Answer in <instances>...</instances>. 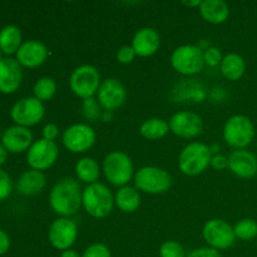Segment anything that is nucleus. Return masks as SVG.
<instances>
[{
  "instance_id": "c85d7f7f",
  "label": "nucleus",
  "mask_w": 257,
  "mask_h": 257,
  "mask_svg": "<svg viewBox=\"0 0 257 257\" xmlns=\"http://www.w3.org/2000/svg\"><path fill=\"white\" fill-rule=\"evenodd\" d=\"M236 238L242 241H251L257 237V222L252 218H243L233 227Z\"/></svg>"
},
{
  "instance_id": "f03ea898",
  "label": "nucleus",
  "mask_w": 257,
  "mask_h": 257,
  "mask_svg": "<svg viewBox=\"0 0 257 257\" xmlns=\"http://www.w3.org/2000/svg\"><path fill=\"white\" fill-rule=\"evenodd\" d=\"M82 206L85 212L94 218H104L112 212L114 196L109 188L100 182L88 185L83 190Z\"/></svg>"
},
{
  "instance_id": "2f4dec72",
  "label": "nucleus",
  "mask_w": 257,
  "mask_h": 257,
  "mask_svg": "<svg viewBox=\"0 0 257 257\" xmlns=\"http://www.w3.org/2000/svg\"><path fill=\"white\" fill-rule=\"evenodd\" d=\"M82 257H112L109 247L104 243H92L83 252Z\"/></svg>"
},
{
  "instance_id": "a19ab883",
  "label": "nucleus",
  "mask_w": 257,
  "mask_h": 257,
  "mask_svg": "<svg viewBox=\"0 0 257 257\" xmlns=\"http://www.w3.org/2000/svg\"><path fill=\"white\" fill-rule=\"evenodd\" d=\"M60 257H82V256L74 250H65L60 253Z\"/></svg>"
},
{
  "instance_id": "58836bf2",
  "label": "nucleus",
  "mask_w": 257,
  "mask_h": 257,
  "mask_svg": "<svg viewBox=\"0 0 257 257\" xmlns=\"http://www.w3.org/2000/svg\"><path fill=\"white\" fill-rule=\"evenodd\" d=\"M10 248V238L5 231L0 230V256L7 253Z\"/></svg>"
},
{
  "instance_id": "a878e982",
  "label": "nucleus",
  "mask_w": 257,
  "mask_h": 257,
  "mask_svg": "<svg viewBox=\"0 0 257 257\" xmlns=\"http://www.w3.org/2000/svg\"><path fill=\"white\" fill-rule=\"evenodd\" d=\"M75 175L82 182L92 185L99 178L100 168L97 161L90 157H83L75 165Z\"/></svg>"
},
{
  "instance_id": "4468645a",
  "label": "nucleus",
  "mask_w": 257,
  "mask_h": 257,
  "mask_svg": "<svg viewBox=\"0 0 257 257\" xmlns=\"http://www.w3.org/2000/svg\"><path fill=\"white\" fill-rule=\"evenodd\" d=\"M127 99V90L122 82L115 78L103 80L97 92V100L105 112H113L124 104Z\"/></svg>"
},
{
  "instance_id": "37998d69",
  "label": "nucleus",
  "mask_w": 257,
  "mask_h": 257,
  "mask_svg": "<svg viewBox=\"0 0 257 257\" xmlns=\"http://www.w3.org/2000/svg\"><path fill=\"white\" fill-rule=\"evenodd\" d=\"M2 54H3V52H2V49H0V60L3 59V58H2Z\"/></svg>"
},
{
  "instance_id": "393cba45",
  "label": "nucleus",
  "mask_w": 257,
  "mask_h": 257,
  "mask_svg": "<svg viewBox=\"0 0 257 257\" xmlns=\"http://www.w3.org/2000/svg\"><path fill=\"white\" fill-rule=\"evenodd\" d=\"M22 44V32L17 25H7L0 30V49L4 54H14Z\"/></svg>"
},
{
  "instance_id": "c756f323",
  "label": "nucleus",
  "mask_w": 257,
  "mask_h": 257,
  "mask_svg": "<svg viewBox=\"0 0 257 257\" xmlns=\"http://www.w3.org/2000/svg\"><path fill=\"white\" fill-rule=\"evenodd\" d=\"M100 105L98 100L94 97L88 98V99L83 100L82 112L85 119L90 120V122H95L102 117V112H100Z\"/></svg>"
},
{
  "instance_id": "ea45409f",
  "label": "nucleus",
  "mask_w": 257,
  "mask_h": 257,
  "mask_svg": "<svg viewBox=\"0 0 257 257\" xmlns=\"http://www.w3.org/2000/svg\"><path fill=\"white\" fill-rule=\"evenodd\" d=\"M8 157V151L5 150V147L3 145H0V166L4 165L5 161Z\"/></svg>"
},
{
  "instance_id": "e433bc0d",
  "label": "nucleus",
  "mask_w": 257,
  "mask_h": 257,
  "mask_svg": "<svg viewBox=\"0 0 257 257\" xmlns=\"http://www.w3.org/2000/svg\"><path fill=\"white\" fill-rule=\"evenodd\" d=\"M42 135L44 140L53 141V142H54L58 138V136H59V128H58V125L54 124V123H48V124H45L44 128H43Z\"/></svg>"
},
{
  "instance_id": "b1692460",
  "label": "nucleus",
  "mask_w": 257,
  "mask_h": 257,
  "mask_svg": "<svg viewBox=\"0 0 257 257\" xmlns=\"http://www.w3.org/2000/svg\"><path fill=\"white\" fill-rule=\"evenodd\" d=\"M221 73L228 80H238L246 70V63L240 54L230 53L225 55L220 64Z\"/></svg>"
},
{
  "instance_id": "473e14b6",
  "label": "nucleus",
  "mask_w": 257,
  "mask_h": 257,
  "mask_svg": "<svg viewBox=\"0 0 257 257\" xmlns=\"http://www.w3.org/2000/svg\"><path fill=\"white\" fill-rule=\"evenodd\" d=\"M203 59H205V64L210 65V67H217L221 64L223 57L222 53L218 48L216 47H208L207 49L203 52Z\"/></svg>"
},
{
  "instance_id": "412c9836",
  "label": "nucleus",
  "mask_w": 257,
  "mask_h": 257,
  "mask_svg": "<svg viewBox=\"0 0 257 257\" xmlns=\"http://www.w3.org/2000/svg\"><path fill=\"white\" fill-rule=\"evenodd\" d=\"M47 185V178L40 171H25L17 182V190L20 195L34 196L42 192Z\"/></svg>"
},
{
  "instance_id": "7c9ffc66",
  "label": "nucleus",
  "mask_w": 257,
  "mask_h": 257,
  "mask_svg": "<svg viewBox=\"0 0 257 257\" xmlns=\"http://www.w3.org/2000/svg\"><path fill=\"white\" fill-rule=\"evenodd\" d=\"M160 257H187L185 247L177 241H166L160 247Z\"/></svg>"
},
{
  "instance_id": "6ab92c4d",
  "label": "nucleus",
  "mask_w": 257,
  "mask_h": 257,
  "mask_svg": "<svg viewBox=\"0 0 257 257\" xmlns=\"http://www.w3.org/2000/svg\"><path fill=\"white\" fill-rule=\"evenodd\" d=\"M228 170L240 178L257 175V157L250 151L236 150L228 156Z\"/></svg>"
},
{
  "instance_id": "bb28decb",
  "label": "nucleus",
  "mask_w": 257,
  "mask_h": 257,
  "mask_svg": "<svg viewBox=\"0 0 257 257\" xmlns=\"http://www.w3.org/2000/svg\"><path fill=\"white\" fill-rule=\"evenodd\" d=\"M170 132V124L162 118H150L145 120L140 127V133L143 138L157 141L165 137Z\"/></svg>"
},
{
  "instance_id": "c03bdc74",
  "label": "nucleus",
  "mask_w": 257,
  "mask_h": 257,
  "mask_svg": "<svg viewBox=\"0 0 257 257\" xmlns=\"http://www.w3.org/2000/svg\"><path fill=\"white\" fill-rule=\"evenodd\" d=\"M256 147H257V143H256Z\"/></svg>"
},
{
  "instance_id": "20e7f679",
  "label": "nucleus",
  "mask_w": 257,
  "mask_h": 257,
  "mask_svg": "<svg viewBox=\"0 0 257 257\" xmlns=\"http://www.w3.org/2000/svg\"><path fill=\"white\" fill-rule=\"evenodd\" d=\"M133 162L127 153L113 151L103 160V173L110 185L124 187L133 178Z\"/></svg>"
},
{
  "instance_id": "39448f33",
  "label": "nucleus",
  "mask_w": 257,
  "mask_h": 257,
  "mask_svg": "<svg viewBox=\"0 0 257 257\" xmlns=\"http://www.w3.org/2000/svg\"><path fill=\"white\" fill-rule=\"evenodd\" d=\"M255 138V125L252 120L243 114L228 118L223 127V140L230 147L245 150Z\"/></svg>"
},
{
  "instance_id": "f8f14e48",
  "label": "nucleus",
  "mask_w": 257,
  "mask_h": 257,
  "mask_svg": "<svg viewBox=\"0 0 257 257\" xmlns=\"http://www.w3.org/2000/svg\"><path fill=\"white\" fill-rule=\"evenodd\" d=\"M59 150L57 143L47 141L44 138L35 141L32 147L28 150L27 162L35 171H45L52 167L58 160Z\"/></svg>"
},
{
  "instance_id": "2eb2a0df",
  "label": "nucleus",
  "mask_w": 257,
  "mask_h": 257,
  "mask_svg": "<svg viewBox=\"0 0 257 257\" xmlns=\"http://www.w3.org/2000/svg\"><path fill=\"white\" fill-rule=\"evenodd\" d=\"M168 124L171 132L181 138H195L200 136L203 130L202 118L190 110L175 113Z\"/></svg>"
},
{
  "instance_id": "5701e85b",
  "label": "nucleus",
  "mask_w": 257,
  "mask_h": 257,
  "mask_svg": "<svg viewBox=\"0 0 257 257\" xmlns=\"http://www.w3.org/2000/svg\"><path fill=\"white\" fill-rule=\"evenodd\" d=\"M114 205L124 213L135 212L141 206L140 191L132 186L120 187L114 196Z\"/></svg>"
},
{
  "instance_id": "9b49d317",
  "label": "nucleus",
  "mask_w": 257,
  "mask_h": 257,
  "mask_svg": "<svg viewBox=\"0 0 257 257\" xmlns=\"http://www.w3.org/2000/svg\"><path fill=\"white\" fill-rule=\"evenodd\" d=\"M94 130L87 123H75L63 133V145L72 153H84L95 143Z\"/></svg>"
},
{
  "instance_id": "72a5a7b5",
  "label": "nucleus",
  "mask_w": 257,
  "mask_h": 257,
  "mask_svg": "<svg viewBox=\"0 0 257 257\" xmlns=\"http://www.w3.org/2000/svg\"><path fill=\"white\" fill-rule=\"evenodd\" d=\"M13 190L12 178L5 171L0 170V201L9 197Z\"/></svg>"
},
{
  "instance_id": "f257e3e1",
  "label": "nucleus",
  "mask_w": 257,
  "mask_h": 257,
  "mask_svg": "<svg viewBox=\"0 0 257 257\" xmlns=\"http://www.w3.org/2000/svg\"><path fill=\"white\" fill-rule=\"evenodd\" d=\"M83 191L74 178L64 177L58 181L49 193V205L60 217L75 215L82 207Z\"/></svg>"
},
{
  "instance_id": "79ce46f5",
  "label": "nucleus",
  "mask_w": 257,
  "mask_h": 257,
  "mask_svg": "<svg viewBox=\"0 0 257 257\" xmlns=\"http://www.w3.org/2000/svg\"><path fill=\"white\" fill-rule=\"evenodd\" d=\"M201 3H202L201 0H197V2H183V4H185L186 7H190V8H193V7L200 8Z\"/></svg>"
},
{
  "instance_id": "ddd939ff",
  "label": "nucleus",
  "mask_w": 257,
  "mask_h": 257,
  "mask_svg": "<svg viewBox=\"0 0 257 257\" xmlns=\"http://www.w3.org/2000/svg\"><path fill=\"white\" fill-rule=\"evenodd\" d=\"M78 237L77 223L69 217H59L53 221L48 231L49 242L55 250H70Z\"/></svg>"
},
{
  "instance_id": "0eeeda50",
  "label": "nucleus",
  "mask_w": 257,
  "mask_h": 257,
  "mask_svg": "<svg viewBox=\"0 0 257 257\" xmlns=\"http://www.w3.org/2000/svg\"><path fill=\"white\" fill-rule=\"evenodd\" d=\"M171 65L182 75H195L205 67L203 50L193 44L181 45L171 55Z\"/></svg>"
},
{
  "instance_id": "423d86ee",
  "label": "nucleus",
  "mask_w": 257,
  "mask_h": 257,
  "mask_svg": "<svg viewBox=\"0 0 257 257\" xmlns=\"http://www.w3.org/2000/svg\"><path fill=\"white\" fill-rule=\"evenodd\" d=\"M135 186L138 191L150 195H160L170 190L172 177L166 170L156 166L140 168L135 175Z\"/></svg>"
},
{
  "instance_id": "4c0bfd02",
  "label": "nucleus",
  "mask_w": 257,
  "mask_h": 257,
  "mask_svg": "<svg viewBox=\"0 0 257 257\" xmlns=\"http://www.w3.org/2000/svg\"><path fill=\"white\" fill-rule=\"evenodd\" d=\"M211 167L215 168L217 171H223L228 168V157L223 155H216L212 156L211 160Z\"/></svg>"
},
{
  "instance_id": "aec40b11",
  "label": "nucleus",
  "mask_w": 257,
  "mask_h": 257,
  "mask_svg": "<svg viewBox=\"0 0 257 257\" xmlns=\"http://www.w3.org/2000/svg\"><path fill=\"white\" fill-rule=\"evenodd\" d=\"M161 38L157 30L151 27L141 28L137 30L132 39V48L136 54L140 57L147 58L156 54L160 49Z\"/></svg>"
},
{
  "instance_id": "c9c22d12",
  "label": "nucleus",
  "mask_w": 257,
  "mask_h": 257,
  "mask_svg": "<svg viewBox=\"0 0 257 257\" xmlns=\"http://www.w3.org/2000/svg\"><path fill=\"white\" fill-rule=\"evenodd\" d=\"M187 257H221L220 252L212 247H200L192 250Z\"/></svg>"
},
{
  "instance_id": "1a4fd4ad",
  "label": "nucleus",
  "mask_w": 257,
  "mask_h": 257,
  "mask_svg": "<svg viewBox=\"0 0 257 257\" xmlns=\"http://www.w3.org/2000/svg\"><path fill=\"white\" fill-rule=\"evenodd\" d=\"M202 235L208 247H212L217 251L230 248L236 240L232 226L220 218L207 221L203 226Z\"/></svg>"
},
{
  "instance_id": "dca6fc26",
  "label": "nucleus",
  "mask_w": 257,
  "mask_h": 257,
  "mask_svg": "<svg viewBox=\"0 0 257 257\" xmlns=\"http://www.w3.org/2000/svg\"><path fill=\"white\" fill-rule=\"evenodd\" d=\"M22 65L17 59L3 58L0 60V92L12 94L22 85Z\"/></svg>"
},
{
  "instance_id": "6e6552de",
  "label": "nucleus",
  "mask_w": 257,
  "mask_h": 257,
  "mask_svg": "<svg viewBox=\"0 0 257 257\" xmlns=\"http://www.w3.org/2000/svg\"><path fill=\"white\" fill-rule=\"evenodd\" d=\"M100 84L102 82H100L99 70L89 64L75 68L69 78L70 90L82 99L94 97Z\"/></svg>"
},
{
  "instance_id": "9d476101",
  "label": "nucleus",
  "mask_w": 257,
  "mask_h": 257,
  "mask_svg": "<svg viewBox=\"0 0 257 257\" xmlns=\"http://www.w3.org/2000/svg\"><path fill=\"white\" fill-rule=\"evenodd\" d=\"M45 108L43 102L35 97H25L18 100L12 108L10 117L22 127H32L44 118Z\"/></svg>"
},
{
  "instance_id": "7ed1b4c3",
  "label": "nucleus",
  "mask_w": 257,
  "mask_h": 257,
  "mask_svg": "<svg viewBox=\"0 0 257 257\" xmlns=\"http://www.w3.org/2000/svg\"><path fill=\"white\" fill-rule=\"evenodd\" d=\"M212 150L205 143L192 142L186 146L178 157V168L186 176H198L211 166Z\"/></svg>"
},
{
  "instance_id": "a211bd4d",
  "label": "nucleus",
  "mask_w": 257,
  "mask_h": 257,
  "mask_svg": "<svg viewBox=\"0 0 257 257\" xmlns=\"http://www.w3.org/2000/svg\"><path fill=\"white\" fill-rule=\"evenodd\" d=\"M2 142L8 152L22 153L32 147L33 133L27 127L13 125L3 133Z\"/></svg>"
},
{
  "instance_id": "f704fd0d",
  "label": "nucleus",
  "mask_w": 257,
  "mask_h": 257,
  "mask_svg": "<svg viewBox=\"0 0 257 257\" xmlns=\"http://www.w3.org/2000/svg\"><path fill=\"white\" fill-rule=\"evenodd\" d=\"M136 52L132 48V45H123L118 49L117 52V60L122 64H130L135 60L136 58Z\"/></svg>"
},
{
  "instance_id": "4be33fe9",
  "label": "nucleus",
  "mask_w": 257,
  "mask_h": 257,
  "mask_svg": "<svg viewBox=\"0 0 257 257\" xmlns=\"http://www.w3.org/2000/svg\"><path fill=\"white\" fill-rule=\"evenodd\" d=\"M200 14L211 24H222L228 19L230 8L223 0H205L200 5Z\"/></svg>"
},
{
  "instance_id": "f3484780",
  "label": "nucleus",
  "mask_w": 257,
  "mask_h": 257,
  "mask_svg": "<svg viewBox=\"0 0 257 257\" xmlns=\"http://www.w3.org/2000/svg\"><path fill=\"white\" fill-rule=\"evenodd\" d=\"M48 48L39 40H27L17 52V60L20 65L27 68H37L47 60Z\"/></svg>"
},
{
  "instance_id": "cd10ccee",
  "label": "nucleus",
  "mask_w": 257,
  "mask_h": 257,
  "mask_svg": "<svg viewBox=\"0 0 257 257\" xmlns=\"http://www.w3.org/2000/svg\"><path fill=\"white\" fill-rule=\"evenodd\" d=\"M57 82L50 77H43L35 82L34 84V97L40 102L50 100L57 93Z\"/></svg>"
}]
</instances>
